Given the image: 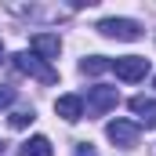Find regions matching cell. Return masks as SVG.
Here are the masks:
<instances>
[{"mask_svg": "<svg viewBox=\"0 0 156 156\" xmlns=\"http://www.w3.org/2000/svg\"><path fill=\"white\" fill-rule=\"evenodd\" d=\"M11 58H15V69H18V73L40 80V83H58L55 66H51V62H44L40 55H33V51H18V55H11Z\"/></svg>", "mask_w": 156, "mask_h": 156, "instance_id": "cell-1", "label": "cell"}, {"mask_svg": "<svg viewBox=\"0 0 156 156\" xmlns=\"http://www.w3.org/2000/svg\"><path fill=\"white\" fill-rule=\"evenodd\" d=\"M116 102H120L116 87H105V83L87 87V116H105L109 109H116Z\"/></svg>", "mask_w": 156, "mask_h": 156, "instance_id": "cell-2", "label": "cell"}, {"mask_svg": "<svg viewBox=\"0 0 156 156\" xmlns=\"http://www.w3.org/2000/svg\"><path fill=\"white\" fill-rule=\"evenodd\" d=\"M98 33L102 37H113V40H138L142 37V26L134 18H102L98 22Z\"/></svg>", "mask_w": 156, "mask_h": 156, "instance_id": "cell-3", "label": "cell"}, {"mask_svg": "<svg viewBox=\"0 0 156 156\" xmlns=\"http://www.w3.org/2000/svg\"><path fill=\"white\" fill-rule=\"evenodd\" d=\"M113 73H116L120 80H127V83H134V80H145V73H149V58H142V55L116 58V62H113Z\"/></svg>", "mask_w": 156, "mask_h": 156, "instance_id": "cell-4", "label": "cell"}, {"mask_svg": "<svg viewBox=\"0 0 156 156\" xmlns=\"http://www.w3.org/2000/svg\"><path fill=\"white\" fill-rule=\"evenodd\" d=\"M105 134H109V142H113V145L131 149V145L138 142V123H131V120H113V123L105 127Z\"/></svg>", "mask_w": 156, "mask_h": 156, "instance_id": "cell-5", "label": "cell"}, {"mask_svg": "<svg viewBox=\"0 0 156 156\" xmlns=\"http://www.w3.org/2000/svg\"><path fill=\"white\" fill-rule=\"evenodd\" d=\"M55 113L66 120V123H76V120L83 116V98H80V94H62V98L55 102Z\"/></svg>", "mask_w": 156, "mask_h": 156, "instance_id": "cell-6", "label": "cell"}, {"mask_svg": "<svg viewBox=\"0 0 156 156\" xmlns=\"http://www.w3.org/2000/svg\"><path fill=\"white\" fill-rule=\"evenodd\" d=\"M29 47H33V55H40L44 62H51V58H58V37H51V33H37V37L29 40Z\"/></svg>", "mask_w": 156, "mask_h": 156, "instance_id": "cell-7", "label": "cell"}, {"mask_svg": "<svg viewBox=\"0 0 156 156\" xmlns=\"http://www.w3.org/2000/svg\"><path fill=\"white\" fill-rule=\"evenodd\" d=\"M131 113L138 116V123H145V127H156V98H145V94L131 98Z\"/></svg>", "mask_w": 156, "mask_h": 156, "instance_id": "cell-8", "label": "cell"}, {"mask_svg": "<svg viewBox=\"0 0 156 156\" xmlns=\"http://www.w3.org/2000/svg\"><path fill=\"white\" fill-rule=\"evenodd\" d=\"M18 156H55V149H51V138H44V134H33L29 142H22Z\"/></svg>", "mask_w": 156, "mask_h": 156, "instance_id": "cell-9", "label": "cell"}, {"mask_svg": "<svg viewBox=\"0 0 156 156\" xmlns=\"http://www.w3.org/2000/svg\"><path fill=\"white\" fill-rule=\"evenodd\" d=\"M105 69H113V58H105V55H91V58L80 62V73L83 76H102Z\"/></svg>", "mask_w": 156, "mask_h": 156, "instance_id": "cell-10", "label": "cell"}, {"mask_svg": "<svg viewBox=\"0 0 156 156\" xmlns=\"http://www.w3.org/2000/svg\"><path fill=\"white\" fill-rule=\"evenodd\" d=\"M33 109H15V113H11V127H15V131H22V127H29V123H33Z\"/></svg>", "mask_w": 156, "mask_h": 156, "instance_id": "cell-11", "label": "cell"}, {"mask_svg": "<svg viewBox=\"0 0 156 156\" xmlns=\"http://www.w3.org/2000/svg\"><path fill=\"white\" fill-rule=\"evenodd\" d=\"M11 102H15V87H4L0 83V109H7Z\"/></svg>", "mask_w": 156, "mask_h": 156, "instance_id": "cell-12", "label": "cell"}, {"mask_svg": "<svg viewBox=\"0 0 156 156\" xmlns=\"http://www.w3.org/2000/svg\"><path fill=\"white\" fill-rule=\"evenodd\" d=\"M76 156H98V153H94L87 142H80V145H76Z\"/></svg>", "mask_w": 156, "mask_h": 156, "instance_id": "cell-13", "label": "cell"}, {"mask_svg": "<svg viewBox=\"0 0 156 156\" xmlns=\"http://www.w3.org/2000/svg\"><path fill=\"white\" fill-rule=\"evenodd\" d=\"M0 58H4V40H0Z\"/></svg>", "mask_w": 156, "mask_h": 156, "instance_id": "cell-14", "label": "cell"}, {"mask_svg": "<svg viewBox=\"0 0 156 156\" xmlns=\"http://www.w3.org/2000/svg\"><path fill=\"white\" fill-rule=\"evenodd\" d=\"M0 153H4V142H0Z\"/></svg>", "mask_w": 156, "mask_h": 156, "instance_id": "cell-15", "label": "cell"}, {"mask_svg": "<svg viewBox=\"0 0 156 156\" xmlns=\"http://www.w3.org/2000/svg\"><path fill=\"white\" fill-rule=\"evenodd\" d=\"M153 83H156V80H153Z\"/></svg>", "mask_w": 156, "mask_h": 156, "instance_id": "cell-16", "label": "cell"}]
</instances>
